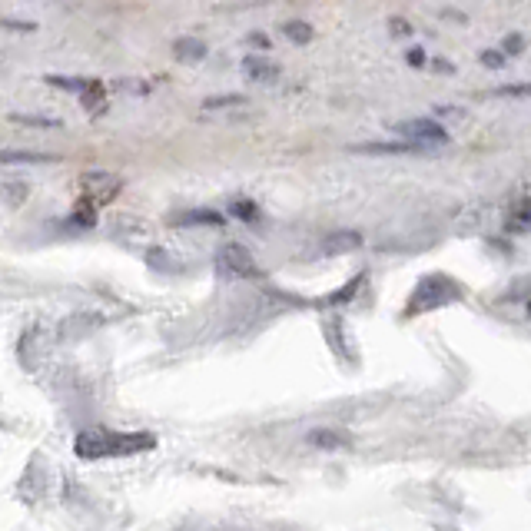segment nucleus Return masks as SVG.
<instances>
[{"mask_svg":"<svg viewBox=\"0 0 531 531\" xmlns=\"http://www.w3.org/2000/svg\"><path fill=\"white\" fill-rule=\"evenodd\" d=\"M156 449V435L150 432H113V429H87L77 435L74 452L80 458H120V455H143Z\"/></svg>","mask_w":531,"mask_h":531,"instance_id":"1","label":"nucleus"},{"mask_svg":"<svg viewBox=\"0 0 531 531\" xmlns=\"http://www.w3.org/2000/svg\"><path fill=\"white\" fill-rule=\"evenodd\" d=\"M455 299H462V286L452 283L449 276H425L412 293L409 316L412 312H429V309L449 306V303H455Z\"/></svg>","mask_w":531,"mask_h":531,"instance_id":"2","label":"nucleus"},{"mask_svg":"<svg viewBox=\"0 0 531 531\" xmlns=\"http://www.w3.org/2000/svg\"><path fill=\"white\" fill-rule=\"evenodd\" d=\"M120 190H123V180L117 173H107V170H87L80 176V200H87V203H93L100 210V206H107V203H113L120 196Z\"/></svg>","mask_w":531,"mask_h":531,"instance_id":"3","label":"nucleus"},{"mask_svg":"<svg viewBox=\"0 0 531 531\" xmlns=\"http://www.w3.org/2000/svg\"><path fill=\"white\" fill-rule=\"evenodd\" d=\"M47 83H50V87H57V90H70V93H77V97L83 100V107H87V110H97V107H103V83H100V80L50 74V77H47Z\"/></svg>","mask_w":531,"mask_h":531,"instance_id":"4","label":"nucleus"},{"mask_svg":"<svg viewBox=\"0 0 531 531\" xmlns=\"http://www.w3.org/2000/svg\"><path fill=\"white\" fill-rule=\"evenodd\" d=\"M399 137L405 140H412V143H422V147H439V143L449 140V133H445V127H439L435 120H402V123H395L392 127Z\"/></svg>","mask_w":531,"mask_h":531,"instance_id":"5","label":"nucleus"},{"mask_svg":"<svg viewBox=\"0 0 531 531\" xmlns=\"http://www.w3.org/2000/svg\"><path fill=\"white\" fill-rule=\"evenodd\" d=\"M216 266H220L223 276H239V279H253L256 276V263L253 256L246 253L243 246H223L220 256H216Z\"/></svg>","mask_w":531,"mask_h":531,"instance_id":"6","label":"nucleus"},{"mask_svg":"<svg viewBox=\"0 0 531 531\" xmlns=\"http://www.w3.org/2000/svg\"><path fill=\"white\" fill-rule=\"evenodd\" d=\"M243 74H246V80H256V83H276L279 80V64L263 57V54H249L243 60Z\"/></svg>","mask_w":531,"mask_h":531,"instance_id":"7","label":"nucleus"},{"mask_svg":"<svg viewBox=\"0 0 531 531\" xmlns=\"http://www.w3.org/2000/svg\"><path fill=\"white\" fill-rule=\"evenodd\" d=\"M173 54H176V60H183V64H200V60L206 57V44L196 37H180L173 44Z\"/></svg>","mask_w":531,"mask_h":531,"instance_id":"8","label":"nucleus"},{"mask_svg":"<svg viewBox=\"0 0 531 531\" xmlns=\"http://www.w3.org/2000/svg\"><path fill=\"white\" fill-rule=\"evenodd\" d=\"M173 223L176 226H223L226 216L216 210H190V213L173 216Z\"/></svg>","mask_w":531,"mask_h":531,"instance_id":"9","label":"nucleus"},{"mask_svg":"<svg viewBox=\"0 0 531 531\" xmlns=\"http://www.w3.org/2000/svg\"><path fill=\"white\" fill-rule=\"evenodd\" d=\"M359 246H362L359 233H336V236H329L326 243H322V253L339 256V253H352V249H359Z\"/></svg>","mask_w":531,"mask_h":531,"instance_id":"10","label":"nucleus"},{"mask_svg":"<svg viewBox=\"0 0 531 531\" xmlns=\"http://www.w3.org/2000/svg\"><path fill=\"white\" fill-rule=\"evenodd\" d=\"M57 160L54 153H34V150H0V166H14V163H50Z\"/></svg>","mask_w":531,"mask_h":531,"instance_id":"11","label":"nucleus"},{"mask_svg":"<svg viewBox=\"0 0 531 531\" xmlns=\"http://www.w3.org/2000/svg\"><path fill=\"white\" fill-rule=\"evenodd\" d=\"M359 153H425L422 143H366V147H356Z\"/></svg>","mask_w":531,"mask_h":531,"instance_id":"12","label":"nucleus"},{"mask_svg":"<svg viewBox=\"0 0 531 531\" xmlns=\"http://www.w3.org/2000/svg\"><path fill=\"white\" fill-rule=\"evenodd\" d=\"M309 442H312V445H319V449H346V445H349V435L329 432V429H319V432H312V435H309Z\"/></svg>","mask_w":531,"mask_h":531,"instance_id":"13","label":"nucleus"},{"mask_svg":"<svg viewBox=\"0 0 531 531\" xmlns=\"http://www.w3.org/2000/svg\"><path fill=\"white\" fill-rule=\"evenodd\" d=\"M283 34L293 40V44H309V40H312V27L303 24V20H289V24L283 27Z\"/></svg>","mask_w":531,"mask_h":531,"instance_id":"14","label":"nucleus"},{"mask_svg":"<svg viewBox=\"0 0 531 531\" xmlns=\"http://www.w3.org/2000/svg\"><path fill=\"white\" fill-rule=\"evenodd\" d=\"M229 213H233V216H239V220H246V223H253L256 216H259L256 203H246V200H239V203H233V206H229Z\"/></svg>","mask_w":531,"mask_h":531,"instance_id":"15","label":"nucleus"},{"mask_svg":"<svg viewBox=\"0 0 531 531\" xmlns=\"http://www.w3.org/2000/svg\"><path fill=\"white\" fill-rule=\"evenodd\" d=\"M512 223H515L518 229H531V200H525V203L515 206V210H512Z\"/></svg>","mask_w":531,"mask_h":531,"instance_id":"16","label":"nucleus"},{"mask_svg":"<svg viewBox=\"0 0 531 531\" xmlns=\"http://www.w3.org/2000/svg\"><path fill=\"white\" fill-rule=\"evenodd\" d=\"M233 103H246V97H239V93H223V97H210V100H206V110L233 107Z\"/></svg>","mask_w":531,"mask_h":531,"instance_id":"17","label":"nucleus"},{"mask_svg":"<svg viewBox=\"0 0 531 531\" xmlns=\"http://www.w3.org/2000/svg\"><path fill=\"white\" fill-rule=\"evenodd\" d=\"M17 123H30V127H60V120H50V117H24V113H14Z\"/></svg>","mask_w":531,"mask_h":531,"instance_id":"18","label":"nucleus"},{"mask_svg":"<svg viewBox=\"0 0 531 531\" xmlns=\"http://www.w3.org/2000/svg\"><path fill=\"white\" fill-rule=\"evenodd\" d=\"M478 60H482L485 67H492V70L505 67V54H498V50H485V54H478Z\"/></svg>","mask_w":531,"mask_h":531,"instance_id":"19","label":"nucleus"},{"mask_svg":"<svg viewBox=\"0 0 531 531\" xmlns=\"http://www.w3.org/2000/svg\"><path fill=\"white\" fill-rule=\"evenodd\" d=\"M502 97H531V83H518V87H502Z\"/></svg>","mask_w":531,"mask_h":531,"instance_id":"20","label":"nucleus"},{"mask_svg":"<svg viewBox=\"0 0 531 531\" xmlns=\"http://www.w3.org/2000/svg\"><path fill=\"white\" fill-rule=\"evenodd\" d=\"M522 47H525V40L518 37V34H512L505 40V57H515V54H522Z\"/></svg>","mask_w":531,"mask_h":531,"instance_id":"21","label":"nucleus"},{"mask_svg":"<svg viewBox=\"0 0 531 531\" xmlns=\"http://www.w3.org/2000/svg\"><path fill=\"white\" fill-rule=\"evenodd\" d=\"M409 64H412V67H422V64H425V54H422V50H409Z\"/></svg>","mask_w":531,"mask_h":531,"instance_id":"22","label":"nucleus"},{"mask_svg":"<svg viewBox=\"0 0 531 531\" xmlns=\"http://www.w3.org/2000/svg\"><path fill=\"white\" fill-rule=\"evenodd\" d=\"M249 44H256V47H266V37H263V34H249Z\"/></svg>","mask_w":531,"mask_h":531,"instance_id":"23","label":"nucleus"},{"mask_svg":"<svg viewBox=\"0 0 531 531\" xmlns=\"http://www.w3.org/2000/svg\"><path fill=\"white\" fill-rule=\"evenodd\" d=\"M395 34H409V24H405V20H395Z\"/></svg>","mask_w":531,"mask_h":531,"instance_id":"24","label":"nucleus"},{"mask_svg":"<svg viewBox=\"0 0 531 531\" xmlns=\"http://www.w3.org/2000/svg\"><path fill=\"white\" fill-rule=\"evenodd\" d=\"M528 312H531V303H528Z\"/></svg>","mask_w":531,"mask_h":531,"instance_id":"25","label":"nucleus"}]
</instances>
